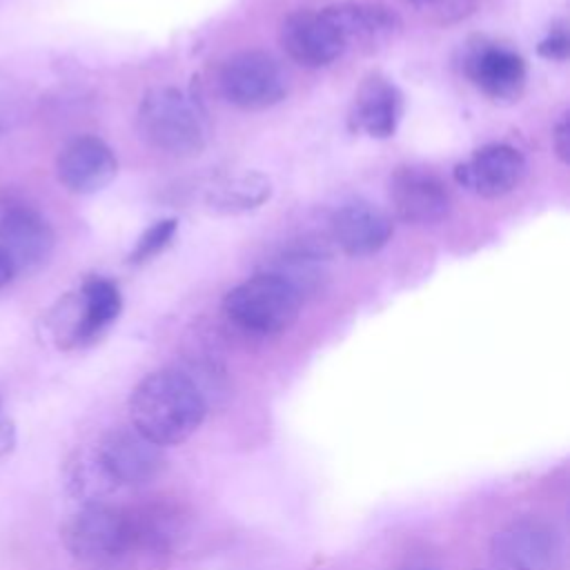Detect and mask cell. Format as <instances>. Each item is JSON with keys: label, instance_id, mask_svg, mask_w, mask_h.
<instances>
[{"label": "cell", "instance_id": "obj_1", "mask_svg": "<svg viewBox=\"0 0 570 570\" xmlns=\"http://www.w3.org/2000/svg\"><path fill=\"white\" fill-rule=\"evenodd\" d=\"M207 399L183 370H156L129 394L131 428L160 448L185 443L205 421Z\"/></svg>", "mask_w": 570, "mask_h": 570}, {"label": "cell", "instance_id": "obj_2", "mask_svg": "<svg viewBox=\"0 0 570 570\" xmlns=\"http://www.w3.org/2000/svg\"><path fill=\"white\" fill-rule=\"evenodd\" d=\"M136 127L145 142L171 156H194L209 138L207 114L178 87H151L138 105Z\"/></svg>", "mask_w": 570, "mask_h": 570}, {"label": "cell", "instance_id": "obj_3", "mask_svg": "<svg viewBox=\"0 0 570 570\" xmlns=\"http://www.w3.org/2000/svg\"><path fill=\"white\" fill-rule=\"evenodd\" d=\"M303 296L276 272H261L232 287L223 298L225 318L252 336L287 332L301 312Z\"/></svg>", "mask_w": 570, "mask_h": 570}, {"label": "cell", "instance_id": "obj_4", "mask_svg": "<svg viewBox=\"0 0 570 570\" xmlns=\"http://www.w3.org/2000/svg\"><path fill=\"white\" fill-rule=\"evenodd\" d=\"M118 287L102 276H89L78 292L67 294L49 318V330L58 347L71 350L94 343L120 314Z\"/></svg>", "mask_w": 570, "mask_h": 570}, {"label": "cell", "instance_id": "obj_5", "mask_svg": "<svg viewBox=\"0 0 570 570\" xmlns=\"http://www.w3.org/2000/svg\"><path fill=\"white\" fill-rule=\"evenodd\" d=\"M218 87L225 100L238 109L261 111L285 98L287 76L269 53L245 49L223 62Z\"/></svg>", "mask_w": 570, "mask_h": 570}, {"label": "cell", "instance_id": "obj_6", "mask_svg": "<svg viewBox=\"0 0 570 570\" xmlns=\"http://www.w3.org/2000/svg\"><path fill=\"white\" fill-rule=\"evenodd\" d=\"M62 546L82 561H107L131 550L127 510L91 503L80 505L60 528Z\"/></svg>", "mask_w": 570, "mask_h": 570}, {"label": "cell", "instance_id": "obj_7", "mask_svg": "<svg viewBox=\"0 0 570 570\" xmlns=\"http://www.w3.org/2000/svg\"><path fill=\"white\" fill-rule=\"evenodd\" d=\"M463 73L490 100L510 105L525 87V60L512 47L476 38L463 56Z\"/></svg>", "mask_w": 570, "mask_h": 570}, {"label": "cell", "instance_id": "obj_8", "mask_svg": "<svg viewBox=\"0 0 570 570\" xmlns=\"http://www.w3.org/2000/svg\"><path fill=\"white\" fill-rule=\"evenodd\" d=\"M390 203L394 214L410 225H436L450 214V191L430 167L405 165L390 176Z\"/></svg>", "mask_w": 570, "mask_h": 570}, {"label": "cell", "instance_id": "obj_9", "mask_svg": "<svg viewBox=\"0 0 570 570\" xmlns=\"http://www.w3.org/2000/svg\"><path fill=\"white\" fill-rule=\"evenodd\" d=\"M96 450L118 488H140L165 470V452L134 428H114L100 436Z\"/></svg>", "mask_w": 570, "mask_h": 570}, {"label": "cell", "instance_id": "obj_10", "mask_svg": "<svg viewBox=\"0 0 570 570\" xmlns=\"http://www.w3.org/2000/svg\"><path fill=\"white\" fill-rule=\"evenodd\" d=\"M53 249L49 223L29 205L7 203L0 207V252L13 274L36 272Z\"/></svg>", "mask_w": 570, "mask_h": 570}, {"label": "cell", "instance_id": "obj_11", "mask_svg": "<svg viewBox=\"0 0 570 570\" xmlns=\"http://www.w3.org/2000/svg\"><path fill=\"white\" fill-rule=\"evenodd\" d=\"M528 174L523 154L505 142L476 149L454 167V180L481 198H499L521 185Z\"/></svg>", "mask_w": 570, "mask_h": 570}, {"label": "cell", "instance_id": "obj_12", "mask_svg": "<svg viewBox=\"0 0 570 570\" xmlns=\"http://www.w3.org/2000/svg\"><path fill=\"white\" fill-rule=\"evenodd\" d=\"M336 27L345 51H379L401 33V16L381 2H338L323 9Z\"/></svg>", "mask_w": 570, "mask_h": 570}, {"label": "cell", "instance_id": "obj_13", "mask_svg": "<svg viewBox=\"0 0 570 570\" xmlns=\"http://www.w3.org/2000/svg\"><path fill=\"white\" fill-rule=\"evenodd\" d=\"M281 45L303 67H327L345 53V45L325 11L298 9L281 24Z\"/></svg>", "mask_w": 570, "mask_h": 570}, {"label": "cell", "instance_id": "obj_14", "mask_svg": "<svg viewBox=\"0 0 570 570\" xmlns=\"http://www.w3.org/2000/svg\"><path fill=\"white\" fill-rule=\"evenodd\" d=\"M58 180L73 194H96L118 174V160L111 147L96 136L69 140L56 160Z\"/></svg>", "mask_w": 570, "mask_h": 570}, {"label": "cell", "instance_id": "obj_15", "mask_svg": "<svg viewBox=\"0 0 570 570\" xmlns=\"http://www.w3.org/2000/svg\"><path fill=\"white\" fill-rule=\"evenodd\" d=\"M490 550L499 566L539 570L557 554L559 537L550 523L537 517H521L510 521L492 537Z\"/></svg>", "mask_w": 570, "mask_h": 570}, {"label": "cell", "instance_id": "obj_16", "mask_svg": "<svg viewBox=\"0 0 570 570\" xmlns=\"http://www.w3.org/2000/svg\"><path fill=\"white\" fill-rule=\"evenodd\" d=\"M332 240L347 256H372L387 245L394 232L392 218L372 203H347L338 207L330 223Z\"/></svg>", "mask_w": 570, "mask_h": 570}, {"label": "cell", "instance_id": "obj_17", "mask_svg": "<svg viewBox=\"0 0 570 570\" xmlns=\"http://www.w3.org/2000/svg\"><path fill=\"white\" fill-rule=\"evenodd\" d=\"M403 116L399 87L381 73L367 76L354 94L350 107V129L372 138H390Z\"/></svg>", "mask_w": 570, "mask_h": 570}, {"label": "cell", "instance_id": "obj_18", "mask_svg": "<svg viewBox=\"0 0 570 570\" xmlns=\"http://www.w3.org/2000/svg\"><path fill=\"white\" fill-rule=\"evenodd\" d=\"M131 548L151 552H171L189 532V514L183 503L171 499H154L145 505L127 510Z\"/></svg>", "mask_w": 570, "mask_h": 570}, {"label": "cell", "instance_id": "obj_19", "mask_svg": "<svg viewBox=\"0 0 570 570\" xmlns=\"http://www.w3.org/2000/svg\"><path fill=\"white\" fill-rule=\"evenodd\" d=\"M65 485L67 492L80 503H107L111 494L120 488L102 463L96 445L78 448L65 463Z\"/></svg>", "mask_w": 570, "mask_h": 570}, {"label": "cell", "instance_id": "obj_20", "mask_svg": "<svg viewBox=\"0 0 570 570\" xmlns=\"http://www.w3.org/2000/svg\"><path fill=\"white\" fill-rule=\"evenodd\" d=\"M272 196V180L258 171L225 176L209 185L205 205L214 214H245L265 205Z\"/></svg>", "mask_w": 570, "mask_h": 570}, {"label": "cell", "instance_id": "obj_21", "mask_svg": "<svg viewBox=\"0 0 570 570\" xmlns=\"http://www.w3.org/2000/svg\"><path fill=\"white\" fill-rule=\"evenodd\" d=\"M416 13L436 24L459 22L474 11L476 0H405Z\"/></svg>", "mask_w": 570, "mask_h": 570}, {"label": "cell", "instance_id": "obj_22", "mask_svg": "<svg viewBox=\"0 0 570 570\" xmlns=\"http://www.w3.org/2000/svg\"><path fill=\"white\" fill-rule=\"evenodd\" d=\"M178 229V223L174 218H165V220H156L151 227L145 229V234L138 238L136 247L129 254L131 263H142L154 258L156 254H160L174 238Z\"/></svg>", "mask_w": 570, "mask_h": 570}, {"label": "cell", "instance_id": "obj_23", "mask_svg": "<svg viewBox=\"0 0 570 570\" xmlns=\"http://www.w3.org/2000/svg\"><path fill=\"white\" fill-rule=\"evenodd\" d=\"M568 49H570V38L563 24L552 27L550 33L539 42V56L557 62H563L568 58Z\"/></svg>", "mask_w": 570, "mask_h": 570}, {"label": "cell", "instance_id": "obj_24", "mask_svg": "<svg viewBox=\"0 0 570 570\" xmlns=\"http://www.w3.org/2000/svg\"><path fill=\"white\" fill-rule=\"evenodd\" d=\"M552 147L561 163H568V149H570V118L568 114H561L552 129Z\"/></svg>", "mask_w": 570, "mask_h": 570}, {"label": "cell", "instance_id": "obj_25", "mask_svg": "<svg viewBox=\"0 0 570 570\" xmlns=\"http://www.w3.org/2000/svg\"><path fill=\"white\" fill-rule=\"evenodd\" d=\"M16 441V432H13V423L11 421H0V454L9 452L11 445Z\"/></svg>", "mask_w": 570, "mask_h": 570}, {"label": "cell", "instance_id": "obj_26", "mask_svg": "<svg viewBox=\"0 0 570 570\" xmlns=\"http://www.w3.org/2000/svg\"><path fill=\"white\" fill-rule=\"evenodd\" d=\"M16 274H13V267H11V263L4 258V254L0 252V289L13 278Z\"/></svg>", "mask_w": 570, "mask_h": 570}, {"label": "cell", "instance_id": "obj_27", "mask_svg": "<svg viewBox=\"0 0 570 570\" xmlns=\"http://www.w3.org/2000/svg\"><path fill=\"white\" fill-rule=\"evenodd\" d=\"M499 570H528V568H521V566H499Z\"/></svg>", "mask_w": 570, "mask_h": 570}, {"label": "cell", "instance_id": "obj_28", "mask_svg": "<svg viewBox=\"0 0 570 570\" xmlns=\"http://www.w3.org/2000/svg\"><path fill=\"white\" fill-rule=\"evenodd\" d=\"M407 570H432V568H423V566H421V568H407Z\"/></svg>", "mask_w": 570, "mask_h": 570}]
</instances>
